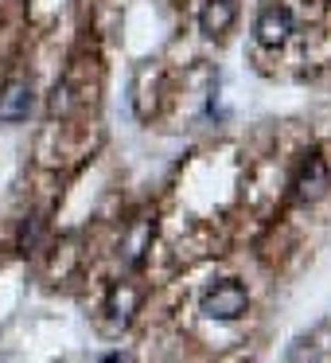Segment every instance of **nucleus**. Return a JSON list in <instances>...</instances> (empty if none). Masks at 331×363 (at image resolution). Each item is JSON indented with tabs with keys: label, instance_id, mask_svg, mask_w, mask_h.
I'll list each match as a JSON object with an SVG mask.
<instances>
[{
	"label": "nucleus",
	"instance_id": "obj_1",
	"mask_svg": "<svg viewBox=\"0 0 331 363\" xmlns=\"http://www.w3.org/2000/svg\"><path fill=\"white\" fill-rule=\"evenodd\" d=\"M245 308H250V293H245V285L238 281V277H222V281L207 285V293L199 297V313L207 316V320H238V316H245Z\"/></svg>",
	"mask_w": 331,
	"mask_h": 363
},
{
	"label": "nucleus",
	"instance_id": "obj_2",
	"mask_svg": "<svg viewBox=\"0 0 331 363\" xmlns=\"http://www.w3.org/2000/svg\"><path fill=\"white\" fill-rule=\"evenodd\" d=\"M292 32H296V24H292V12L284 9V4H269V9H261L257 20H253V40L265 51L284 48Z\"/></svg>",
	"mask_w": 331,
	"mask_h": 363
},
{
	"label": "nucleus",
	"instance_id": "obj_3",
	"mask_svg": "<svg viewBox=\"0 0 331 363\" xmlns=\"http://www.w3.org/2000/svg\"><path fill=\"white\" fill-rule=\"evenodd\" d=\"M35 106V86L32 79H8L4 86H0V125H16V121H24L28 113H32Z\"/></svg>",
	"mask_w": 331,
	"mask_h": 363
},
{
	"label": "nucleus",
	"instance_id": "obj_4",
	"mask_svg": "<svg viewBox=\"0 0 331 363\" xmlns=\"http://www.w3.org/2000/svg\"><path fill=\"white\" fill-rule=\"evenodd\" d=\"M238 20V0H203V9H199V32L207 40H219L234 28Z\"/></svg>",
	"mask_w": 331,
	"mask_h": 363
},
{
	"label": "nucleus",
	"instance_id": "obj_5",
	"mask_svg": "<svg viewBox=\"0 0 331 363\" xmlns=\"http://www.w3.org/2000/svg\"><path fill=\"white\" fill-rule=\"evenodd\" d=\"M327 191H331L327 164H323L320 157H308L304 172L296 176V199H300V203H315V199H323Z\"/></svg>",
	"mask_w": 331,
	"mask_h": 363
},
{
	"label": "nucleus",
	"instance_id": "obj_6",
	"mask_svg": "<svg viewBox=\"0 0 331 363\" xmlns=\"http://www.w3.org/2000/svg\"><path fill=\"white\" fill-rule=\"evenodd\" d=\"M137 305H141V289H137V285H129V281H121L117 289L110 293V305H105L113 328H125V324L133 320Z\"/></svg>",
	"mask_w": 331,
	"mask_h": 363
},
{
	"label": "nucleus",
	"instance_id": "obj_7",
	"mask_svg": "<svg viewBox=\"0 0 331 363\" xmlns=\"http://www.w3.org/2000/svg\"><path fill=\"white\" fill-rule=\"evenodd\" d=\"M40 235H43V219H40V215L24 219V227H20V235H16V250L20 254H32L35 242H40Z\"/></svg>",
	"mask_w": 331,
	"mask_h": 363
}]
</instances>
